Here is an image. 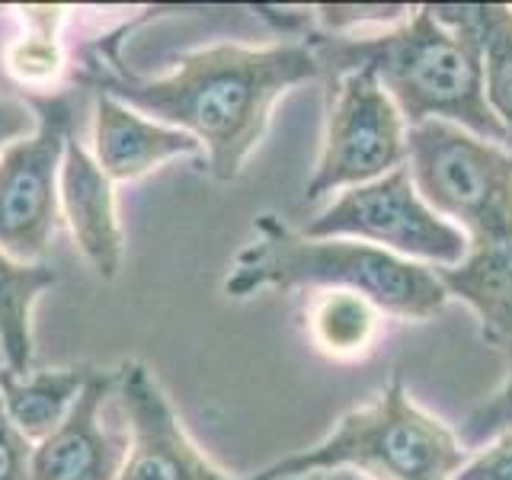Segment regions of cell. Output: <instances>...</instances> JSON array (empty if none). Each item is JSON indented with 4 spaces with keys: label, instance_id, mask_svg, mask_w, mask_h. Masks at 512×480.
Instances as JSON below:
<instances>
[{
    "label": "cell",
    "instance_id": "cell-1",
    "mask_svg": "<svg viewBox=\"0 0 512 480\" xmlns=\"http://www.w3.org/2000/svg\"><path fill=\"white\" fill-rule=\"evenodd\" d=\"M314 77L320 61L308 42H218L183 55L167 77L122 80L109 93L196 138L212 176L228 183L263 141L279 96Z\"/></svg>",
    "mask_w": 512,
    "mask_h": 480
},
{
    "label": "cell",
    "instance_id": "cell-2",
    "mask_svg": "<svg viewBox=\"0 0 512 480\" xmlns=\"http://www.w3.org/2000/svg\"><path fill=\"white\" fill-rule=\"evenodd\" d=\"M311 52L330 80L349 71L372 74L407 128L448 122L500 148L506 144L484 96L474 4L413 7L407 20L381 32H311Z\"/></svg>",
    "mask_w": 512,
    "mask_h": 480
},
{
    "label": "cell",
    "instance_id": "cell-3",
    "mask_svg": "<svg viewBox=\"0 0 512 480\" xmlns=\"http://www.w3.org/2000/svg\"><path fill=\"white\" fill-rule=\"evenodd\" d=\"M253 240L234 256L224 292L250 298L263 288H317L352 292L397 320L436 317L448 295L436 269L343 237H304L276 215L253 221Z\"/></svg>",
    "mask_w": 512,
    "mask_h": 480
},
{
    "label": "cell",
    "instance_id": "cell-4",
    "mask_svg": "<svg viewBox=\"0 0 512 480\" xmlns=\"http://www.w3.org/2000/svg\"><path fill=\"white\" fill-rule=\"evenodd\" d=\"M468 448L442 420L416 407L400 375L372 404L349 410L314 448L269 464L250 480H285L314 471L349 468L368 480H452Z\"/></svg>",
    "mask_w": 512,
    "mask_h": 480
},
{
    "label": "cell",
    "instance_id": "cell-5",
    "mask_svg": "<svg viewBox=\"0 0 512 480\" xmlns=\"http://www.w3.org/2000/svg\"><path fill=\"white\" fill-rule=\"evenodd\" d=\"M407 170L426 205L464 237L484 240L512 231V154L458 125L407 128Z\"/></svg>",
    "mask_w": 512,
    "mask_h": 480
},
{
    "label": "cell",
    "instance_id": "cell-6",
    "mask_svg": "<svg viewBox=\"0 0 512 480\" xmlns=\"http://www.w3.org/2000/svg\"><path fill=\"white\" fill-rule=\"evenodd\" d=\"M301 234L359 240L429 269H452L468 256L464 231L432 212L416 192L407 167L340 192V199L311 218Z\"/></svg>",
    "mask_w": 512,
    "mask_h": 480
},
{
    "label": "cell",
    "instance_id": "cell-7",
    "mask_svg": "<svg viewBox=\"0 0 512 480\" xmlns=\"http://www.w3.org/2000/svg\"><path fill=\"white\" fill-rule=\"evenodd\" d=\"M407 167V122L368 71L330 80L327 132L304 196L320 202L333 192L375 183Z\"/></svg>",
    "mask_w": 512,
    "mask_h": 480
},
{
    "label": "cell",
    "instance_id": "cell-8",
    "mask_svg": "<svg viewBox=\"0 0 512 480\" xmlns=\"http://www.w3.org/2000/svg\"><path fill=\"white\" fill-rule=\"evenodd\" d=\"M39 125L0 157V250L29 263L48 250L58 221V176L71 141V106L32 103Z\"/></svg>",
    "mask_w": 512,
    "mask_h": 480
},
{
    "label": "cell",
    "instance_id": "cell-9",
    "mask_svg": "<svg viewBox=\"0 0 512 480\" xmlns=\"http://www.w3.org/2000/svg\"><path fill=\"white\" fill-rule=\"evenodd\" d=\"M116 381L132 432L119 480H231L186 436L180 416L148 368L125 362Z\"/></svg>",
    "mask_w": 512,
    "mask_h": 480
},
{
    "label": "cell",
    "instance_id": "cell-10",
    "mask_svg": "<svg viewBox=\"0 0 512 480\" xmlns=\"http://www.w3.org/2000/svg\"><path fill=\"white\" fill-rule=\"evenodd\" d=\"M116 375L90 372L64 423L32 448V480H119L128 455V436L109 432L100 410Z\"/></svg>",
    "mask_w": 512,
    "mask_h": 480
},
{
    "label": "cell",
    "instance_id": "cell-11",
    "mask_svg": "<svg viewBox=\"0 0 512 480\" xmlns=\"http://www.w3.org/2000/svg\"><path fill=\"white\" fill-rule=\"evenodd\" d=\"M58 199L87 263L103 279H116L122 266V228L116 199H112V180L100 170L96 157H90L74 138L64 148Z\"/></svg>",
    "mask_w": 512,
    "mask_h": 480
},
{
    "label": "cell",
    "instance_id": "cell-12",
    "mask_svg": "<svg viewBox=\"0 0 512 480\" xmlns=\"http://www.w3.org/2000/svg\"><path fill=\"white\" fill-rule=\"evenodd\" d=\"M93 148L96 164L109 180H138V176L157 170L173 157L202 154V144L180 132V128L160 125L151 119H141L138 112L116 100L112 93H103L96 103L93 119Z\"/></svg>",
    "mask_w": 512,
    "mask_h": 480
},
{
    "label": "cell",
    "instance_id": "cell-13",
    "mask_svg": "<svg viewBox=\"0 0 512 480\" xmlns=\"http://www.w3.org/2000/svg\"><path fill=\"white\" fill-rule=\"evenodd\" d=\"M436 276L448 298L477 314L484 340L512 356V231L471 240L468 256Z\"/></svg>",
    "mask_w": 512,
    "mask_h": 480
},
{
    "label": "cell",
    "instance_id": "cell-14",
    "mask_svg": "<svg viewBox=\"0 0 512 480\" xmlns=\"http://www.w3.org/2000/svg\"><path fill=\"white\" fill-rule=\"evenodd\" d=\"M90 372L93 368H45V372L13 375L4 365L0 368V397H4L10 423L29 442L52 436L71 413Z\"/></svg>",
    "mask_w": 512,
    "mask_h": 480
},
{
    "label": "cell",
    "instance_id": "cell-15",
    "mask_svg": "<svg viewBox=\"0 0 512 480\" xmlns=\"http://www.w3.org/2000/svg\"><path fill=\"white\" fill-rule=\"evenodd\" d=\"M384 314L352 292H317L308 304V336L320 356L333 362L365 359L381 340Z\"/></svg>",
    "mask_w": 512,
    "mask_h": 480
},
{
    "label": "cell",
    "instance_id": "cell-16",
    "mask_svg": "<svg viewBox=\"0 0 512 480\" xmlns=\"http://www.w3.org/2000/svg\"><path fill=\"white\" fill-rule=\"evenodd\" d=\"M58 282L45 263H20L0 250V352L13 375H29L32 365V304Z\"/></svg>",
    "mask_w": 512,
    "mask_h": 480
},
{
    "label": "cell",
    "instance_id": "cell-17",
    "mask_svg": "<svg viewBox=\"0 0 512 480\" xmlns=\"http://www.w3.org/2000/svg\"><path fill=\"white\" fill-rule=\"evenodd\" d=\"M474 26L484 55V96L512 154V7L474 4Z\"/></svg>",
    "mask_w": 512,
    "mask_h": 480
},
{
    "label": "cell",
    "instance_id": "cell-18",
    "mask_svg": "<svg viewBox=\"0 0 512 480\" xmlns=\"http://www.w3.org/2000/svg\"><path fill=\"white\" fill-rule=\"evenodd\" d=\"M29 10L32 32L23 39H16L7 48V68L10 74L29 87H48L61 74V45L52 36V20H58V10Z\"/></svg>",
    "mask_w": 512,
    "mask_h": 480
},
{
    "label": "cell",
    "instance_id": "cell-19",
    "mask_svg": "<svg viewBox=\"0 0 512 480\" xmlns=\"http://www.w3.org/2000/svg\"><path fill=\"white\" fill-rule=\"evenodd\" d=\"M506 432H512V362H509L506 381L464 416V423L455 436L471 452V448H484L493 439L506 436Z\"/></svg>",
    "mask_w": 512,
    "mask_h": 480
},
{
    "label": "cell",
    "instance_id": "cell-20",
    "mask_svg": "<svg viewBox=\"0 0 512 480\" xmlns=\"http://www.w3.org/2000/svg\"><path fill=\"white\" fill-rule=\"evenodd\" d=\"M413 7L400 4H375V7H356V4H336V7H317V20L324 36H349V32H362L365 26H384L391 29L400 20H407Z\"/></svg>",
    "mask_w": 512,
    "mask_h": 480
},
{
    "label": "cell",
    "instance_id": "cell-21",
    "mask_svg": "<svg viewBox=\"0 0 512 480\" xmlns=\"http://www.w3.org/2000/svg\"><path fill=\"white\" fill-rule=\"evenodd\" d=\"M452 480H512V432L471 455Z\"/></svg>",
    "mask_w": 512,
    "mask_h": 480
},
{
    "label": "cell",
    "instance_id": "cell-22",
    "mask_svg": "<svg viewBox=\"0 0 512 480\" xmlns=\"http://www.w3.org/2000/svg\"><path fill=\"white\" fill-rule=\"evenodd\" d=\"M36 109L29 103H20V100H10V96H0V157L7 154L10 144L29 138L36 132Z\"/></svg>",
    "mask_w": 512,
    "mask_h": 480
},
{
    "label": "cell",
    "instance_id": "cell-23",
    "mask_svg": "<svg viewBox=\"0 0 512 480\" xmlns=\"http://www.w3.org/2000/svg\"><path fill=\"white\" fill-rule=\"evenodd\" d=\"M285 480H368L359 471L349 468H336V471H314V474H301V477H285Z\"/></svg>",
    "mask_w": 512,
    "mask_h": 480
}]
</instances>
